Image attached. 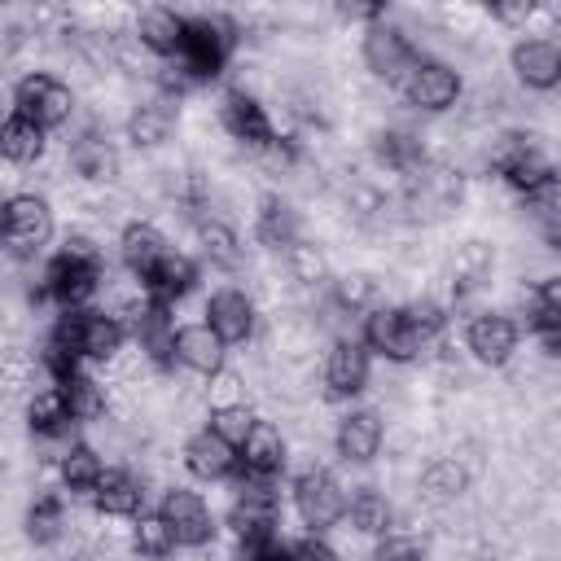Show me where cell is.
Instances as JSON below:
<instances>
[{
	"label": "cell",
	"mask_w": 561,
	"mask_h": 561,
	"mask_svg": "<svg viewBox=\"0 0 561 561\" xmlns=\"http://www.w3.org/2000/svg\"><path fill=\"white\" fill-rule=\"evenodd\" d=\"M237 44H241L237 18H228V13H197V18H188V35H184V48H180L175 61L197 83H206V79L224 75V66L237 53Z\"/></svg>",
	"instance_id": "1"
},
{
	"label": "cell",
	"mask_w": 561,
	"mask_h": 561,
	"mask_svg": "<svg viewBox=\"0 0 561 561\" xmlns=\"http://www.w3.org/2000/svg\"><path fill=\"white\" fill-rule=\"evenodd\" d=\"M364 346L373 355H381L386 364H416V359H425V342H421L416 324L408 320L403 302H377L364 316Z\"/></svg>",
	"instance_id": "2"
},
{
	"label": "cell",
	"mask_w": 561,
	"mask_h": 561,
	"mask_svg": "<svg viewBox=\"0 0 561 561\" xmlns=\"http://www.w3.org/2000/svg\"><path fill=\"white\" fill-rule=\"evenodd\" d=\"M53 237V202L44 193H13L4 202V250L13 263L35 259Z\"/></svg>",
	"instance_id": "3"
},
{
	"label": "cell",
	"mask_w": 561,
	"mask_h": 561,
	"mask_svg": "<svg viewBox=\"0 0 561 561\" xmlns=\"http://www.w3.org/2000/svg\"><path fill=\"white\" fill-rule=\"evenodd\" d=\"M13 105H18V114H26L31 123H39L44 131H48V127H66V123L75 118V110H79L75 88L61 83V79L48 75V70L22 75V79L13 83Z\"/></svg>",
	"instance_id": "4"
},
{
	"label": "cell",
	"mask_w": 561,
	"mask_h": 561,
	"mask_svg": "<svg viewBox=\"0 0 561 561\" xmlns=\"http://www.w3.org/2000/svg\"><path fill=\"white\" fill-rule=\"evenodd\" d=\"M399 92L403 101L416 110V114H447L451 105H460L465 96V83H460V70L438 61V57H421L403 79H399Z\"/></svg>",
	"instance_id": "5"
},
{
	"label": "cell",
	"mask_w": 561,
	"mask_h": 561,
	"mask_svg": "<svg viewBox=\"0 0 561 561\" xmlns=\"http://www.w3.org/2000/svg\"><path fill=\"white\" fill-rule=\"evenodd\" d=\"M346 486L329 473V469H302L294 478V508L302 517V526H311V535L333 530L346 517Z\"/></svg>",
	"instance_id": "6"
},
{
	"label": "cell",
	"mask_w": 561,
	"mask_h": 561,
	"mask_svg": "<svg viewBox=\"0 0 561 561\" xmlns=\"http://www.w3.org/2000/svg\"><path fill=\"white\" fill-rule=\"evenodd\" d=\"M364 66L377 75V79H386V83H399L425 53L412 44V35H408V26H399V22H373L368 31H364Z\"/></svg>",
	"instance_id": "7"
},
{
	"label": "cell",
	"mask_w": 561,
	"mask_h": 561,
	"mask_svg": "<svg viewBox=\"0 0 561 561\" xmlns=\"http://www.w3.org/2000/svg\"><path fill=\"white\" fill-rule=\"evenodd\" d=\"M219 123H224V131H228L237 145H245V149H254V153L280 140V131H276L267 105H263L254 92H245V88H228V92H224V101H219Z\"/></svg>",
	"instance_id": "8"
},
{
	"label": "cell",
	"mask_w": 561,
	"mask_h": 561,
	"mask_svg": "<svg viewBox=\"0 0 561 561\" xmlns=\"http://www.w3.org/2000/svg\"><path fill=\"white\" fill-rule=\"evenodd\" d=\"M158 513L171 526V535H175L180 548H206L215 539V513H210V504L197 491H188L184 482H171L162 491Z\"/></svg>",
	"instance_id": "9"
},
{
	"label": "cell",
	"mask_w": 561,
	"mask_h": 561,
	"mask_svg": "<svg viewBox=\"0 0 561 561\" xmlns=\"http://www.w3.org/2000/svg\"><path fill=\"white\" fill-rule=\"evenodd\" d=\"M320 377H324V394L329 399H355V394H364L368 381H373V359H368L364 337L351 333V337L329 342Z\"/></svg>",
	"instance_id": "10"
},
{
	"label": "cell",
	"mask_w": 561,
	"mask_h": 561,
	"mask_svg": "<svg viewBox=\"0 0 561 561\" xmlns=\"http://www.w3.org/2000/svg\"><path fill=\"white\" fill-rule=\"evenodd\" d=\"M66 149H70V171L83 184H96V188L123 184V158H118V149H114V140H110L105 127H96V123L83 127Z\"/></svg>",
	"instance_id": "11"
},
{
	"label": "cell",
	"mask_w": 561,
	"mask_h": 561,
	"mask_svg": "<svg viewBox=\"0 0 561 561\" xmlns=\"http://www.w3.org/2000/svg\"><path fill=\"white\" fill-rule=\"evenodd\" d=\"M517 337H522L517 320H513L508 311H500V307H486V311L473 316L469 329H465L469 355H473L478 364H486V368H508L513 355H517Z\"/></svg>",
	"instance_id": "12"
},
{
	"label": "cell",
	"mask_w": 561,
	"mask_h": 561,
	"mask_svg": "<svg viewBox=\"0 0 561 561\" xmlns=\"http://www.w3.org/2000/svg\"><path fill=\"white\" fill-rule=\"evenodd\" d=\"M202 316H206V324H210L228 346L254 342V333H259V302H254L245 289H237V285L215 289V294L202 302Z\"/></svg>",
	"instance_id": "13"
},
{
	"label": "cell",
	"mask_w": 561,
	"mask_h": 561,
	"mask_svg": "<svg viewBox=\"0 0 561 561\" xmlns=\"http://www.w3.org/2000/svg\"><path fill=\"white\" fill-rule=\"evenodd\" d=\"M386 443V425L377 408H351L333 421V451L342 465H373Z\"/></svg>",
	"instance_id": "14"
},
{
	"label": "cell",
	"mask_w": 561,
	"mask_h": 561,
	"mask_svg": "<svg viewBox=\"0 0 561 561\" xmlns=\"http://www.w3.org/2000/svg\"><path fill=\"white\" fill-rule=\"evenodd\" d=\"M184 469L193 478H202V482H224V478H232L241 469V447L228 443L224 434H215L210 425H202L184 443Z\"/></svg>",
	"instance_id": "15"
},
{
	"label": "cell",
	"mask_w": 561,
	"mask_h": 561,
	"mask_svg": "<svg viewBox=\"0 0 561 561\" xmlns=\"http://www.w3.org/2000/svg\"><path fill=\"white\" fill-rule=\"evenodd\" d=\"M123 131H127V140H131L136 153H158L171 140V131H175V101H167L158 92L153 96H140L127 110Z\"/></svg>",
	"instance_id": "16"
},
{
	"label": "cell",
	"mask_w": 561,
	"mask_h": 561,
	"mask_svg": "<svg viewBox=\"0 0 561 561\" xmlns=\"http://www.w3.org/2000/svg\"><path fill=\"white\" fill-rule=\"evenodd\" d=\"M508 61H513L517 83H526V88H535V92H548V88L561 83V44L548 39V35L517 39L513 53H508Z\"/></svg>",
	"instance_id": "17"
},
{
	"label": "cell",
	"mask_w": 561,
	"mask_h": 561,
	"mask_svg": "<svg viewBox=\"0 0 561 561\" xmlns=\"http://www.w3.org/2000/svg\"><path fill=\"white\" fill-rule=\"evenodd\" d=\"M175 364L184 373H193V377H215L228 364V342L206 320L180 324V333H175Z\"/></svg>",
	"instance_id": "18"
},
{
	"label": "cell",
	"mask_w": 561,
	"mask_h": 561,
	"mask_svg": "<svg viewBox=\"0 0 561 561\" xmlns=\"http://www.w3.org/2000/svg\"><path fill=\"white\" fill-rule=\"evenodd\" d=\"M289 465V438L276 421L259 416L254 430L245 434L241 443V473H254V478H280Z\"/></svg>",
	"instance_id": "19"
},
{
	"label": "cell",
	"mask_w": 561,
	"mask_h": 561,
	"mask_svg": "<svg viewBox=\"0 0 561 561\" xmlns=\"http://www.w3.org/2000/svg\"><path fill=\"white\" fill-rule=\"evenodd\" d=\"M473 478L451 460V456H430L416 473V495L430 504V508H451L469 495Z\"/></svg>",
	"instance_id": "20"
},
{
	"label": "cell",
	"mask_w": 561,
	"mask_h": 561,
	"mask_svg": "<svg viewBox=\"0 0 561 561\" xmlns=\"http://www.w3.org/2000/svg\"><path fill=\"white\" fill-rule=\"evenodd\" d=\"M131 31L140 35V44L153 53V57H180L184 48V35H188V18L175 13V9H162V4H149L136 13Z\"/></svg>",
	"instance_id": "21"
},
{
	"label": "cell",
	"mask_w": 561,
	"mask_h": 561,
	"mask_svg": "<svg viewBox=\"0 0 561 561\" xmlns=\"http://www.w3.org/2000/svg\"><path fill=\"white\" fill-rule=\"evenodd\" d=\"M118 254H123V267L145 285V276H149V272L171 254V245H167V237H162L149 219H131V224H123Z\"/></svg>",
	"instance_id": "22"
},
{
	"label": "cell",
	"mask_w": 561,
	"mask_h": 561,
	"mask_svg": "<svg viewBox=\"0 0 561 561\" xmlns=\"http://www.w3.org/2000/svg\"><path fill=\"white\" fill-rule=\"evenodd\" d=\"M88 500H92V508L101 517H140L145 478H136L131 469H105V478L96 482V491Z\"/></svg>",
	"instance_id": "23"
},
{
	"label": "cell",
	"mask_w": 561,
	"mask_h": 561,
	"mask_svg": "<svg viewBox=\"0 0 561 561\" xmlns=\"http://www.w3.org/2000/svg\"><path fill=\"white\" fill-rule=\"evenodd\" d=\"M254 237H259V245H267V250H289L294 241H302V237H298V210L289 206V197H280V193H263V197H259Z\"/></svg>",
	"instance_id": "24"
},
{
	"label": "cell",
	"mask_w": 561,
	"mask_h": 561,
	"mask_svg": "<svg viewBox=\"0 0 561 561\" xmlns=\"http://www.w3.org/2000/svg\"><path fill=\"white\" fill-rule=\"evenodd\" d=\"M145 289H149V298L153 302H162V307H175L180 298H188L193 289H197V267H193V259L188 254H180V250H171L149 276H145Z\"/></svg>",
	"instance_id": "25"
},
{
	"label": "cell",
	"mask_w": 561,
	"mask_h": 561,
	"mask_svg": "<svg viewBox=\"0 0 561 561\" xmlns=\"http://www.w3.org/2000/svg\"><path fill=\"white\" fill-rule=\"evenodd\" d=\"M26 539L35 548H48V543H61L66 530H70V508L57 491H39L31 504H26Z\"/></svg>",
	"instance_id": "26"
},
{
	"label": "cell",
	"mask_w": 561,
	"mask_h": 561,
	"mask_svg": "<svg viewBox=\"0 0 561 561\" xmlns=\"http://www.w3.org/2000/svg\"><path fill=\"white\" fill-rule=\"evenodd\" d=\"M346 517L355 526V535L364 539H386L394 530V500L381 495L377 486H355L351 504H346Z\"/></svg>",
	"instance_id": "27"
},
{
	"label": "cell",
	"mask_w": 561,
	"mask_h": 561,
	"mask_svg": "<svg viewBox=\"0 0 561 561\" xmlns=\"http://www.w3.org/2000/svg\"><path fill=\"white\" fill-rule=\"evenodd\" d=\"M0 140H4V158H9V167H39V162L48 158V136H44V127L31 123V118L18 114V110L4 118Z\"/></svg>",
	"instance_id": "28"
},
{
	"label": "cell",
	"mask_w": 561,
	"mask_h": 561,
	"mask_svg": "<svg viewBox=\"0 0 561 561\" xmlns=\"http://www.w3.org/2000/svg\"><path fill=\"white\" fill-rule=\"evenodd\" d=\"M193 237H197V250H202V259H206L210 267L237 272V267L245 263V250H241V241H237V232H232L228 219L210 215V219H202V224L193 228Z\"/></svg>",
	"instance_id": "29"
},
{
	"label": "cell",
	"mask_w": 561,
	"mask_h": 561,
	"mask_svg": "<svg viewBox=\"0 0 561 561\" xmlns=\"http://www.w3.org/2000/svg\"><path fill=\"white\" fill-rule=\"evenodd\" d=\"M26 430H31V438H70L75 416H70L66 394L57 386L31 394V403H26Z\"/></svg>",
	"instance_id": "30"
},
{
	"label": "cell",
	"mask_w": 561,
	"mask_h": 561,
	"mask_svg": "<svg viewBox=\"0 0 561 561\" xmlns=\"http://www.w3.org/2000/svg\"><path fill=\"white\" fill-rule=\"evenodd\" d=\"M105 478V465H101V451L92 443H75L61 465H57V482L70 491V495H92L96 482Z\"/></svg>",
	"instance_id": "31"
},
{
	"label": "cell",
	"mask_w": 561,
	"mask_h": 561,
	"mask_svg": "<svg viewBox=\"0 0 561 561\" xmlns=\"http://www.w3.org/2000/svg\"><path fill=\"white\" fill-rule=\"evenodd\" d=\"M285 276H289L302 294H316V289L324 285V276H329V254H324V245H320V241H294V245L285 250Z\"/></svg>",
	"instance_id": "32"
},
{
	"label": "cell",
	"mask_w": 561,
	"mask_h": 561,
	"mask_svg": "<svg viewBox=\"0 0 561 561\" xmlns=\"http://www.w3.org/2000/svg\"><path fill=\"white\" fill-rule=\"evenodd\" d=\"M333 302L342 307V311H351V316H359V311H373L377 307V294H381V276L377 272H368V267H346L337 280H333Z\"/></svg>",
	"instance_id": "33"
},
{
	"label": "cell",
	"mask_w": 561,
	"mask_h": 561,
	"mask_svg": "<svg viewBox=\"0 0 561 561\" xmlns=\"http://www.w3.org/2000/svg\"><path fill=\"white\" fill-rule=\"evenodd\" d=\"M175 548H180V543H175L171 526L162 522V513H140V517L131 522V552H136L140 561H167Z\"/></svg>",
	"instance_id": "34"
},
{
	"label": "cell",
	"mask_w": 561,
	"mask_h": 561,
	"mask_svg": "<svg viewBox=\"0 0 561 561\" xmlns=\"http://www.w3.org/2000/svg\"><path fill=\"white\" fill-rule=\"evenodd\" d=\"M206 399H210V412H224V408H250V373L237 368V364H224L215 377H206Z\"/></svg>",
	"instance_id": "35"
},
{
	"label": "cell",
	"mask_w": 561,
	"mask_h": 561,
	"mask_svg": "<svg viewBox=\"0 0 561 561\" xmlns=\"http://www.w3.org/2000/svg\"><path fill=\"white\" fill-rule=\"evenodd\" d=\"M232 561H289V543L276 535H241L232 543Z\"/></svg>",
	"instance_id": "36"
},
{
	"label": "cell",
	"mask_w": 561,
	"mask_h": 561,
	"mask_svg": "<svg viewBox=\"0 0 561 561\" xmlns=\"http://www.w3.org/2000/svg\"><path fill=\"white\" fill-rule=\"evenodd\" d=\"M254 421H259V416H254L250 408H224V412H210V430L224 434V438L237 443V447L245 443V434L254 430Z\"/></svg>",
	"instance_id": "37"
},
{
	"label": "cell",
	"mask_w": 561,
	"mask_h": 561,
	"mask_svg": "<svg viewBox=\"0 0 561 561\" xmlns=\"http://www.w3.org/2000/svg\"><path fill=\"white\" fill-rule=\"evenodd\" d=\"M421 557V548H416V539H408V535H386L373 552H368V561H416Z\"/></svg>",
	"instance_id": "38"
},
{
	"label": "cell",
	"mask_w": 561,
	"mask_h": 561,
	"mask_svg": "<svg viewBox=\"0 0 561 561\" xmlns=\"http://www.w3.org/2000/svg\"><path fill=\"white\" fill-rule=\"evenodd\" d=\"M539 307H543L539 324H561V272H552V276L539 280Z\"/></svg>",
	"instance_id": "39"
},
{
	"label": "cell",
	"mask_w": 561,
	"mask_h": 561,
	"mask_svg": "<svg viewBox=\"0 0 561 561\" xmlns=\"http://www.w3.org/2000/svg\"><path fill=\"white\" fill-rule=\"evenodd\" d=\"M289 561H342L337 548H329L320 535H302L289 543Z\"/></svg>",
	"instance_id": "40"
},
{
	"label": "cell",
	"mask_w": 561,
	"mask_h": 561,
	"mask_svg": "<svg viewBox=\"0 0 561 561\" xmlns=\"http://www.w3.org/2000/svg\"><path fill=\"white\" fill-rule=\"evenodd\" d=\"M535 337H539L543 359H548V364H561V324H539Z\"/></svg>",
	"instance_id": "41"
},
{
	"label": "cell",
	"mask_w": 561,
	"mask_h": 561,
	"mask_svg": "<svg viewBox=\"0 0 561 561\" xmlns=\"http://www.w3.org/2000/svg\"><path fill=\"white\" fill-rule=\"evenodd\" d=\"M70 561H88V557H70Z\"/></svg>",
	"instance_id": "42"
},
{
	"label": "cell",
	"mask_w": 561,
	"mask_h": 561,
	"mask_svg": "<svg viewBox=\"0 0 561 561\" xmlns=\"http://www.w3.org/2000/svg\"><path fill=\"white\" fill-rule=\"evenodd\" d=\"M416 561H425V557H416Z\"/></svg>",
	"instance_id": "43"
}]
</instances>
